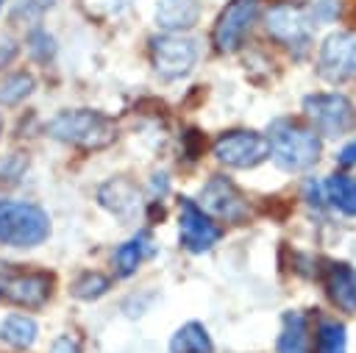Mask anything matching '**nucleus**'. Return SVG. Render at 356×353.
Here are the masks:
<instances>
[{
  "label": "nucleus",
  "instance_id": "f257e3e1",
  "mask_svg": "<svg viewBox=\"0 0 356 353\" xmlns=\"http://www.w3.org/2000/svg\"><path fill=\"white\" fill-rule=\"evenodd\" d=\"M267 145H270L273 161L286 172L309 170L320 158V150H323V142L314 133V128H306L298 120H286V117L270 125Z\"/></svg>",
  "mask_w": 356,
  "mask_h": 353
},
{
  "label": "nucleus",
  "instance_id": "f03ea898",
  "mask_svg": "<svg viewBox=\"0 0 356 353\" xmlns=\"http://www.w3.org/2000/svg\"><path fill=\"white\" fill-rule=\"evenodd\" d=\"M47 133L58 142L78 145L86 150H100L114 142V125L108 117L92 108H75V111H61L47 122Z\"/></svg>",
  "mask_w": 356,
  "mask_h": 353
},
{
  "label": "nucleus",
  "instance_id": "7ed1b4c3",
  "mask_svg": "<svg viewBox=\"0 0 356 353\" xmlns=\"http://www.w3.org/2000/svg\"><path fill=\"white\" fill-rule=\"evenodd\" d=\"M50 233V217L33 203L0 200V245L36 247Z\"/></svg>",
  "mask_w": 356,
  "mask_h": 353
},
{
  "label": "nucleus",
  "instance_id": "20e7f679",
  "mask_svg": "<svg viewBox=\"0 0 356 353\" xmlns=\"http://www.w3.org/2000/svg\"><path fill=\"white\" fill-rule=\"evenodd\" d=\"M303 114L323 136H342L356 128V106L339 92H317L303 97Z\"/></svg>",
  "mask_w": 356,
  "mask_h": 353
},
{
  "label": "nucleus",
  "instance_id": "39448f33",
  "mask_svg": "<svg viewBox=\"0 0 356 353\" xmlns=\"http://www.w3.org/2000/svg\"><path fill=\"white\" fill-rule=\"evenodd\" d=\"M264 25H267V33H270L278 44L289 47L295 56L309 53L312 36H314V19H312V14H309L306 8L289 6V3L273 6V8L267 11Z\"/></svg>",
  "mask_w": 356,
  "mask_h": 353
},
{
  "label": "nucleus",
  "instance_id": "423d86ee",
  "mask_svg": "<svg viewBox=\"0 0 356 353\" xmlns=\"http://www.w3.org/2000/svg\"><path fill=\"white\" fill-rule=\"evenodd\" d=\"M197 206L209 214V217H217V220H225V222H245L248 220V200L245 195L239 192V186L225 178V175H211L203 186H200V195H197Z\"/></svg>",
  "mask_w": 356,
  "mask_h": 353
},
{
  "label": "nucleus",
  "instance_id": "0eeeda50",
  "mask_svg": "<svg viewBox=\"0 0 356 353\" xmlns=\"http://www.w3.org/2000/svg\"><path fill=\"white\" fill-rule=\"evenodd\" d=\"M211 150L217 161L236 167V170H250L270 156L267 136L256 131H225L217 136Z\"/></svg>",
  "mask_w": 356,
  "mask_h": 353
},
{
  "label": "nucleus",
  "instance_id": "6e6552de",
  "mask_svg": "<svg viewBox=\"0 0 356 353\" xmlns=\"http://www.w3.org/2000/svg\"><path fill=\"white\" fill-rule=\"evenodd\" d=\"M150 58L161 78H181L186 75L197 61V44L186 36L164 33L150 39Z\"/></svg>",
  "mask_w": 356,
  "mask_h": 353
},
{
  "label": "nucleus",
  "instance_id": "1a4fd4ad",
  "mask_svg": "<svg viewBox=\"0 0 356 353\" xmlns=\"http://www.w3.org/2000/svg\"><path fill=\"white\" fill-rule=\"evenodd\" d=\"M317 67L328 83H342V81L356 78V33L353 31L331 33L320 44Z\"/></svg>",
  "mask_w": 356,
  "mask_h": 353
},
{
  "label": "nucleus",
  "instance_id": "9d476101",
  "mask_svg": "<svg viewBox=\"0 0 356 353\" xmlns=\"http://www.w3.org/2000/svg\"><path fill=\"white\" fill-rule=\"evenodd\" d=\"M178 231H181V245L189 253H206L222 236V231L211 222V217L189 197L178 200Z\"/></svg>",
  "mask_w": 356,
  "mask_h": 353
},
{
  "label": "nucleus",
  "instance_id": "9b49d317",
  "mask_svg": "<svg viewBox=\"0 0 356 353\" xmlns=\"http://www.w3.org/2000/svg\"><path fill=\"white\" fill-rule=\"evenodd\" d=\"M256 11H259L256 0H231L220 11V17H217V25H214V47L220 53H234L242 44L245 33L250 31V25L256 19Z\"/></svg>",
  "mask_w": 356,
  "mask_h": 353
},
{
  "label": "nucleus",
  "instance_id": "f8f14e48",
  "mask_svg": "<svg viewBox=\"0 0 356 353\" xmlns=\"http://www.w3.org/2000/svg\"><path fill=\"white\" fill-rule=\"evenodd\" d=\"M323 286L331 297V303L345 311V314H356V270L345 261H331L323 270Z\"/></svg>",
  "mask_w": 356,
  "mask_h": 353
},
{
  "label": "nucleus",
  "instance_id": "ddd939ff",
  "mask_svg": "<svg viewBox=\"0 0 356 353\" xmlns=\"http://www.w3.org/2000/svg\"><path fill=\"white\" fill-rule=\"evenodd\" d=\"M0 292H6V297L14 300L17 306L39 309L53 292V278L47 272H22V275H14L11 281H6V286Z\"/></svg>",
  "mask_w": 356,
  "mask_h": 353
},
{
  "label": "nucleus",
  "instance_id": "4468645a",
  "mask_svg": "<svg viewBox=\"0 0 356 353\" xmlns=\"http://www.w3.org/2000/svg\"><path fill=\"white\" fill-rule=\"evenodd\" d=\"M200 3L197 0H159L156 6V22L164 31H186L197 22Z\"/></svg>",
  "mask_w": 356,
  "mask_h": 353
},
{
  "label": "nucleus",
  "instance_id": "2eb2a0df",
  "mask_svg": "<svg viewBox=\"0 0 356 353\" xmlns=\"http://www.w3.org/2000/svg\"><path fill=\"white\" fill-rule=\"evenodd\" d=\"M97 200H100V206H106L117 217H131L136 211V206H139L136 186L122 181V178H114V181L103 183L100 192H97Z\"/></svg>",
  "mask_w": 356,
  "mask_h": 353
},
{
  "label": "nucleus",
  "instance_id": "dca6fc26",
  "mask_svg": "<svg viewBox=\"0 0 356 353\" xmlns=\"http://www.w3.org/2000/svg\"><path fill=\"white\" fill-rule=\"evenodd\" d=\"M275 350L278 353H309V322L300 311H284Z\"/></svg>",
  "mask_w": 356,
  "mask_h": 353
},
{
  "label": "nucleus",
  "instance_id": "f3484780",
  "mask_svg": "<svg viewBox=\"0 0 356 353\" xmlns=\"http://www.w3.org/2000/svg\"><path fill=\"white\" fill-rule=\"evenodd\" d=\"M214 342L209 336V331L203 328V322H186L181 325L172 339H170V353H211Z\"/></svg>",
  "mask_w": 356,
  "mask_h": 353
},
{
  "label": "nucleus",
  "instance_id": "a211bd4d",
  "mask_svg": "<svg viewBox=\"0 0 356 353\" xmlns=\"http://www.w3.org/2000/svg\"><path fill=\"white\" fill-rule=\"evenodd\" d=\"M323 189H325V200L334 208H339L348 217H356V178L337 172V175H328L325 178V186Z\"/></svg>",
  "mask_w": 356,
  "mask_h": 353
},
{
  "label": "nucleus",
  "instance_id": "6ab92c4d",
  "mask_svg": "<svg viewBox=\"0 0 356 353\" xmlns=\"http://www.w3.org/2000/svg\"><path fill=\"white\" fill-rule=\"evenodd\" d=\"M147 253H150V236H147V233H136L134 239L122 242V245L117 247V253H114L117 272H120V275H131V272H136L139 261H142Z\"/></svg>",
  "mask_w": 356,
  "mask_h": 353
},
{
  "label": "nucleus",
  "instance_id": "aec40b11",
  "mask_svg": "<svg viewBox=\"0 0 356 353\" xmlns=\"http://www.w3.org/2000/svg\"><path fill=\"white\" fill-rule=\"evenodd\" d=\"M36 322L31 320V317H25V314H11L3 325H0V336L8 342V345H14V347H19V350H25V347H31L33 342H36Z\"/></svg>",
  "mask_w": 356,
  "mask_h": 353
},
{
  "label": "nucleus",
  "instance_id": "412c9836",
  "mask_svg": "<svg viewBox=\"0 0 356 353\" xmlns=\"http://www.w3.org/2000/svg\"><path fill=\"white\" fill-rule=\"evenodd\" d=\"M317 353H348L345 325L337 320H323L317 328Z\"/></svg>",
  "mask_w": 356,
  "mask_h": 353
},
{
  "label": "nucleus",
  "instance_id": "4be33fe9",
  "mask_svg": "<svg viewBox=\"0 0 356 353\" xmlns=\"http://www.w3.org/2000/svg\"><path fill=\"white\" fill-rule=\"evenodd\" d=\"M33 92V75L28 72H14L11 78L3 81L0 86V103L3 106H17L19 100H25Z\"/></svg>",
  "mask_w": 356,
  "mask_h": 353
},
{
  "label": "nucleus",
  "instance_id": "5701e85b",
  "mask_svg": "<svg viewBox=\"0 0 356 353\" xmlns=\"http://www.w3.org/2000/svg\"><path fill=\"white\" fill-rule=\"evenodd\" d=\"M106 289H108V278L103 272H83L72 284V295L81 300H95V297L106 295Z\"/></svg>",
  "mask_w": 356,
  "mask_h": 353
},
{
  "label": "nucleus",
  "instance_id": "b1692460",
  "mask_svg": "<svg viewBox=\"0 0 356 353\" xmlns=\"http://www.w3.org/2000/svg\"><path fill=\"white\" fill-rule=\"evenodd\" d=\"M25 167H28V156H25V153H11V156H6V158L0 161V181L14 183V181L25 172Z\"/></svg>",
  "mask_w": 356,
  "mask_h": 353
},
{
  "label": "nucleus",
  "instance_id": "393cba45",
  "mask_svg": "<svg viewBox=\"0 0 356 353\" xmlns=\"http://www.w3.org/2000/svg\"><path fill=\"white\" fill-rule=\"evenodd\" d=\"M28 50L39 58V61H47L53 53H56V44H53V36L44 33V31H33L28 36Z\"/></svg>",
  "mask_w": 356,
  "mask_h": 353
},
{
  "label": "nucleus",
  "instance_id": "a878e982",
  "mask_svg": "<svg viewBox=\"0 0 356 353\" xmlns=\"http://www.w3.org/2000/svg\"><path fill=\"white\" fill-rule=\"evenodd\" d=\"M53 6V0H17L14 6V19H39L47 8Z\"/></svg>",
  "mask_w": 356,
  "mask_h": 353
},
{
  "label": "nucleus",
  "instance_id": "bb28decb",
  "mask_svg": "<svg viewBox=\"0 0 356 353\" xmlns=\"http://www.w3.org/2000/svg\"><path fill=\"white\" fill-rule=\"evenodd\" d=\"M50 353H81V339H78V336L64 334V336H58V339L53 342Z\"/></svg>",
  "mask_w": 356,
  "mask_h": 353
},
{
  "label": "nucleus",
  "instance_id": "cd10ccee",
  "mask_svg": "<svg viewBox=\"0 0 356 353\" xmlns=\"http://www.w3.org/2000/svg\"><path fill=\"white\" fill-rule=\"evenodd\" d=\"M337 14V0H317V8H312V19L314 22H325Z\"/></svg>",
  "mask_w": 356,
  "mask_h": 353
},
{
  "label": "nucleus",
  "instance_id": "c85d7f7f",
  "mask_svg": "<svg viewBox=\"0 0 356 353\" xmlns=\"http://www.w3.org/2000/svg\"><path fill=\"white\" fill-rule=\"evenodd\" d=\"M337 161H339L342 167H353V164H356V139H350V142H348V145L339 150Z\"/></svg>",
  "mask_w": 356,
  "mask_h": 353
},
{
  "label": "nucleus",
  "instance_id": "c756f323",
  "mask_svg": "<svg viewBox=\"0 0 356 353\" xmlns=\"http://www.w3.org/2000/svg\"><path fill=\"white\" fill-rule=\"evenodd\" d=\"M186 142H189V145H186L189 158H197V153L203 150V136H200L197 131H189V133H186Z\"/></svg>",
  "mask_w": 356,
  "mask_h": 353
},
{
  "label": "nucleus",
  "instance_id": "7c9ffc66",
  "mask_svg": "<svg viewBox=\"0 0 356 353\" xmlns=\"http://www.w3.org/2000/svg\"><path fill=\"white\" fill-rule=\"evenodd\" d=\"M17 56V47H14V42H8V39H0V67H6L11 58Z\"/></svg>",
  "mask_w": 356,
  "mask_h": 353
},
{
  "label": "nucleus",
  "instance_id": "2f4dec72",
  "mask_svg": "<svg viewBox=\"0 0 356 353\" xmlns=\"http://www.w3.org/2000/svg\"><path fill=\"white\" fill-rule=\"evenodd\" d=\"M306 200H309L312 206H320V203H323V200H320V186H317L314 181L306 183Z\"/></svg>",
  "mask_w": 356,
  "mask_h": 353
},
{
  "label": "nucleus",
  "instance_id": "473e14b6",
  "mask_svg": "<svg viewBox=\"0 0 356 353\" xmlns=\"http://www.w3.org/2000/svg\"><path fill=\"white\" fill-rule=\"evenodd\" d=\"M0 128H3V122H0Z\"/></svg>",
  "mask_w": 356,
  "mask_h": 353
},
{
  "label": "nucleus",
  "instance_id": "72a5a7b5",
  "mask_svg": "<svg viewBox=\"0 0 356 353\" xmlns=\"http://www.w3.org/2000/svg\"><path fill=\"white\" fill-rule=\"evenodd\" d=\"M0 6H3V0H0Z\"/></svg>",
  "mask_w": 356,
  "mask_h": 353
},
{
  "label": "nucleus",
  "instance_id": "f704fd0d",
  "mask_svg": "<svg viewBox=\"0 0 356 353\" xmlns=\"http://www.w3.org/2000/svg\"><path fill=\"white\" fill-rule=\"evenodd\" d=\"M0 289H3V286H0Z\"/></svg>",
  "mask_w": 356,
  "mask_h": 353
}]
</instances>
